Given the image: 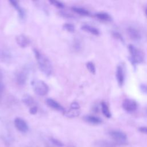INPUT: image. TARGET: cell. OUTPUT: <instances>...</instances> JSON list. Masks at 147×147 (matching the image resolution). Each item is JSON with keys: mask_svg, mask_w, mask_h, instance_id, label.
I'll return each instance as SVG.
<instances>
[{"mask_svg": "<svg viewBox=\"0 0 147 147\" xmlns=\"http://www.w3.org/2000/svg\"><path fill=\"white\" fill-rule=\"evenodd\" d=\"M33 52L38 67L41 72L47 76L51 75L53 67L48 57L37 49H34Z\"/></svg>", "mask_w": 147, "mask_h": 147, "instance_id": "6da1fadb", "label": "cell"}, {"mask_svg": "<svg viewBox=\"0 0 147 147\" xmlns=\"http://www.w3.org/2000/svg\"><path fill=\"white\" fill-rule=\"evenodd\" d=\"M31 84L35 93L39 96H44L47 95L49 91L48 86L42 80L39 79H33Z\"/></svg>", "mask_w": 147, "mask_h": 147, "instance_id": "7a4b0ae2", "label": "cell"}, {"mask_svg": "<svg viewBox=\"0 0 147 147\" xmlns=\"http://www.w3.org/2000/svg\"><path fill=\"white\" fill-rule=\"evenodd\" d=\"M129 51L130 54V60L133 64L141 63L144 60L142 52L133 45H129Z\"/></svg>", "mask_w": 147, "mask_h": 147, "instance_id": "3957f363", "label": "cell"}, {"mask_svg": "<svg viewBox=\"0 0 147 147\" xmlns=\"http://www.w3.org/2000/svg\"><path fill=\"white\" fill-rule=\"evenodd\" d=\"M110 137L119 145H123L127 142V136L122 131L117 130H113L109 133Z\"/></svg>", "mask_w": 147, "mask_h": 147, "instance_id": "277c9868", "label": "cell"}, {"mask_svg": "<svg viewBox=\"0 0 147 147\" xmlns=\"http://www.w3.org/2000/svg\"><path fill=\"white\" fill-rule=\"evenodd\" d=\"M29 69L26 67H24L19 70L16 75V81L20 86L24 85L28 78Z\"/></svg>", "mask_w": 147, "mask_h": 147, "instance_id": "5b68a950", "label": "cell"}, {"mask_svg": "<svg viewBox=\"0 0 147 147\" xmlns=\"http://www.w3.org/2000/svg\"><path fill=\"white\" fill-rule=\"evenodd\" d=\"M138 105L137 102L131 99H125L122 102V107L127 112L131 113L136 111Z\"/></svg>", "mask_w": 147, "mask_h": 147, "instance_id": "8992f818", "label": "cell"}, {"mask_svg": "<svg viewBox=\"0 0 147 147\" xmlns=\"http://www.w3.org/2000/svg\"><path fill=\"white\" fill-rule=\"evenodd\" d=\"M14 123L17 129L22 133H26L29 130V127L27 123L22 118L19 117L15 118Z\"/></svg>", "mask_w": 147, "mask_h": 147, "instance_id": "52a82bcc", "label": "cell"}, {"mask_svg": "<svg viewBox=\"0 0 147 147\" xmlns=\"http://www.w3.org/2000/svg\"><path fill=\"white\" fill-rule=\"evenodd\" d=\"M127 33L129 37L133 41H138L141 38V35L140 32L136 28L133 27H128L126 29Z\"/></svg>", "mask_w": 147, "mask_h": 147, "instance_id": "ba28073f", "label": "cell"}, {"mask_svg": "<svg viewBox=\"0 0 147 147\" xmlns=\"http://www.w3.org/2000/svg\"><path fill=\"white\" fill-rule=\"evenodd\" d=\"M16 40L17 44L22 48L26 47L30 42V40L24 34H19L16 36Z\"/></svg>", "mask_w": 147, "mask_h": 147, "instance_id": "9c48e42d", "label": "cell"}, {"mask_svg": "<svg viewBox=\"0 0 147 147\" xmlns=\"http://www.w3.org/2000/svg\"><path fill=\"white\" fill-rule=\"evenodd\" d=\"M46 103H47V105H48L50 107H51L57 111L63 112V113H64L65 111L64 108L59 103H58L54 99H52L51 98H48L46 100Z\"/></svg>", "mask_w": 147, "mask_h": 147, "instance_id": "30bf717a", "label": "cell"}, {"mask_svg": "<svg viewBox=\"0 0 147 147\" xmlns=\"http://www.w3.org/2000/svg\"><path fill=\"white\" fill-rule=\"evenodd\" d=\"M116 78L118 84L119 86L122 87L124 83L125 74L123 69L122 66L118 65L116 69Z\"/></svg>", "mask_w": 147, "mask_h": 147, "instance_id": "8fae6325", "label": "cell"}, {"mask_svg": "<svg viewBox=\"0 0 147 147\" xmlns=\"http://www.w3.org/2000/svg\"><path fill=\"white\" fill-rule=\"evenodd\" d=\"M9 2L11 5H12V6L17 11L20 18L24 19L25 17V11L24 9L20 5L18 2L14 0H10L9 1Z\"/></svg>", "mask_w": 147, "mask_h": 147, "instance_id": "7c38bea8", "label": "cell"}, {"mask_svg": "<svg viewBox=\"0 0 147 147\" xmlns=\"http://www.w3.org/2000/svg\"><path fill=\"white\" fill-rule=\"evenodd\" d=\"M11 59V54L5 48H0V60L3 62H8Z\"/></svg>", "mask_w": 147, "mask_h": 147, "instance_id": "4fadbf2b", "label": "cell"}, {"mask_svg": "<svg viewBox=\"0 0 147 147\" xmlns=\"http://www.w3.org/2000/svg\"><path fill=\"white\" fill-rule=\"evenodd\" d=\"M84 119L87 122L93 125H98L102 123V119L100 118L91 115H87L84 116Z\"/></svg>", "mask_w": 147, "mask_h": 147, "instance_id": "5bb4252c", "label": "cell"}, {"mask_svg": "<svg viewBox=\"0 0 147 147\" xmlns=\"http://www.w3.org/2000/svg\"><path fill=\"white\" fill-rule=\"evenodd\" d=\"M81 28L82 30H83L86 32H87L88 33H90L91 34H92L95 36H98L100 33L99 30L96 28H95L93 26L88 25V24H84V25H82Z\"/></svg>", "mask_w": 147, "mask_h": 147, "instance_id": "9a60e30c", "label": "cell"}, {"mask_svg": "<svg viewBox=\"0 0 147 147\" xmlns=\"http://www.w3.org/2000/svg\"><path fill=\"white\" fill-rule=\"evenodd\" d=\"M22 101L27 106H29V107L30 106V107H31L34 106V100L29 95H28V94L24 95L23 96V97L22 98Z\"/></svg>", "mask_w": 147, "mask_h": 147, "instance_id": "2e32d148", "label": "cell"}, {"mask_svg": "<svg viewBox=\"0 0 147 147\" xmlns=\"http://www.w3.org/2000/svg\"><path fill=\"white\" fill-rule=\"evenodd\" d=\"M72 10L80 14L82 16H89L90 15V12L86 9L82 7H79V6H73L72 7Z\"/></svg>", "mask_w": 147, "mask_h": 147, "instance_id": "e0dca14e", "label": "cell"}, {"mask_svg": "<svg viewBox=\"0 0 147 147\" xmlns=\"http://www.w3.org/2000/svg\"><path fill=\"white\" fill-rule=\"evenodd\" d=\"M95 17L99 20H100L102 21H111V17L108 13L105 12L97 13L95 14Z\"/></svg>", "mask_w": 147, "mask_h": 147, "instance_id": "ac0fdd59", "label": "cell"}, {"mask_svg": "<svg viewBox=\"0 0 147 147\" xmlns=\"http://www.w3.org/2000/svg\"><path fill=\"white\" fill-rule=\"evenodd\" d=\"M64 115L68 118H74L79 115L80 111L79 110L71 109L67 111H65Z\"/></svg>", "mask_w": 147, "mask_h": 147, "instance_id": "d6986e66", "label": "cell"}, {"mask_svg": "<svg viewBox=\"0 0 147 147\" xmlns=\"http://www.w3.org/2000/svg\"><path fill=\"white\" fill-rule=\"evenodd\" d=\"M101 109H102V112L103 114L107 118H109L111 117V114L110 111V110L109 109V107L107 106V104L105 102H102L101 103Z\"/></svg>", "mask_w": 147, "mask_h": 147, "instance_id": "ffe728a7", "label": "cell"}, {"mask_svg": "<svg viewBox=\"0 0 147 147\" xmlns=\"http://www.w3.org/2000/svg\"><path fill=\"white\" fill-rule=\"evenodd\" d=\"M86 67L87 69L92 74H95V72H96V68H95V66L94 65V64L91 62V61H89L88 63H87L86 64Z\"/></svg>", "mask_w": 147, "mask_h": 147, "instance_id": "44dd1931", "label": "cell"}, {"mask_svg": "<svg viewBox=\"0 0 147 147\" xmlns=\"http://www.w3.org/2000/svg\"><path fill=\"white\" fill-rule=\"evenodd\" d=\"M63 28L69 32H74L75 31V26L71 23L64 24L63 25Z\"/></svg>", "mask_w": 147, "mask_h": 147, "instance_id": "7402d4cb", "label": "cell"}, {"mask_svg": "<svg viewBox=\"0 0 147 147\" xmlns=\"http://www.w3.org/2000/svg\"><path fill=\"white\" fill-rule=\"evenodd\" d=\"M49 3H51V5H53V6H55L58 7V8L62 9L64 6V5L62 2H61L60 1H58L51 0V1H49Z\"/></svg>", "mask_w": 147, "mask_h": 147, "instance_id": "603a6c76", "label": "cell"}, {"mask_svg": "<svg viewBox=\"0 0 147 147\" xmlns=\"http://www.w3.org/2000/svg\"><path fill=\"white\" fill-rule=\"evenodd\" d=\"M51 141L54 145H56V146H62L63 145V143H62L60 141H59V140H57V139H56V138H51Z\"/></svg>", "mask_w": 147, "mask_h": 147, "instance_id": "cb8c5ba5", "label": "cell"}, {"mask_svg": "<svg viewBox=\"0 0 147 147\" xmlns=\"http://www.w3.org/2000/svg\"><path fill=\"white\" fill-rule=\"evenodd\" d=\"M4 88V84L3 82V75L2 72L0 71V94H1L3 89Z\"/></svg>", "mask_w": 147, "mask_h": 147, "instance_id": "d4e9b609", "label": "cell"}, {"mask_svg": "<svg viewBox=\"0 0 147 147\" xmlns=\"http://www.w3.org/2000/svg\"><path fill=\"white\" fill-rule=\"evenodd\" d=\"M70 107H71V109H76V110H79L80 106H79V103H78L77 102H73L71 104Z\"/></svg>", "mask_w": 147, "mask_h": 147, "instance_id": "484cf974", "label": "cell"}, {"mask_svg": "<svg viewBox=\"0 0 147 147\" xmlns=\"http://www.w3.org/2000/svg\"><path fill=\"white\" fill-rule=\"evenodd\" d=\"M37 107L36 106H33L32 107H31L29 109V113L31 114H33V115H34L37 113Z\"/></svg>", "mask_w": 147, "mask_h": 147, "instance_id": "4316f807", "label": "cell"}, {"mask_svg": "<svg viewBox=\"0 0 147 147\" xmlns=\"http://www.w3.org/2000/svg\"><path fill=\"white\" fill-rule=\"evenodd\" d=\"M140 87V89L142 92H143L144 93L147 94V85L146 84H141Z\"/></svg>", "mask_w": 147, "mask_h": 147, "instance_id": "83f0119b", "label": "cell"}, {"mask_svg": "<svg viewBox=\"0 0 147 147\" xmlns=\"http://www.w3.org/2000/svg\"><path fill=\"white\" fill-rule=\"evenodd\" d=\"M139 131L144 134H147V126H141L138 129Z\"/></svg>", "mask_w": 147, "mask_h": 147, "instance_id": "f1b7e54d", "label": "cell"}, {"mask_svg": "<svg viewBox=\"0 0 147 147\" xmlns=\"http://www.w3.org/2000/svg\"><path fill=\"white\" fill-rule=\"evenodd\" d=\"M74 47H75V49H77V50L79 49V48H80V43H79V41L76 40V41H75V43H74Z\"/></svg>", "mask_w": 147, "mask_h": 147, "instance_id": "f546056e", "label": "cell"}, {"mask_svg": "<svg viewBox=\"0 0 147 147\" xmlns=\"http://www.w3.org/2000/svg\"><path fill=\"white\" fill-rule=\"evenodd\" d=\"M113 35H114V36H115V37L118 38V39H119V40H122V36H121V34H120L119 33H118V32H113Z\"/></svg>", "mask_w": 147, "mask_h": 147, "instance_id": "4dcf8cb0", "label": "cell"}, {"mask_svg": "<svg viewBox=\"0 0 147 147\" xmlns=\"http://www.w3.org/2000/svg\"><path fill=\"white\" fill-rule=\"evenodd\" d=\"M146 15H147V8H146Z\"/></svg>", "mask_w": 147, "mask_h": 147, "instance_id": "1f68e13d", "label": "cell"}, {"mask_svg": "<svg viewBox=\"0 0 147 147\" xmlns=\"http://www.w3.org/2000/svg\"><path fill=\"white\" fill-rule=\"evenodd\" d=\"M1 94H0V97H1Z\"/></svg>", "mask_w": 147, "mask_h": 147, "instance_id": "d6a6232c", "label": "cell"}]
</instances>
